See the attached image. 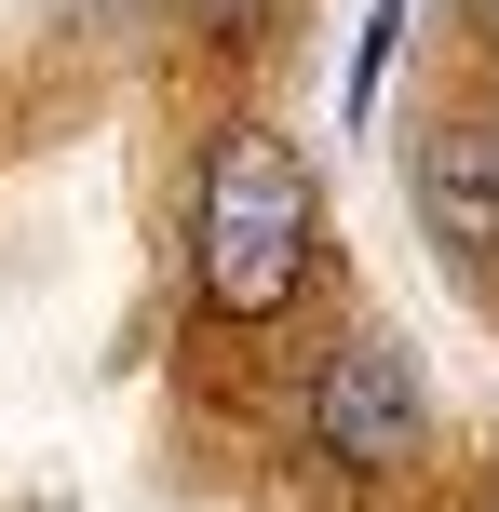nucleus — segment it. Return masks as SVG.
<instances>
[{
	"mask_svg": "<svg viewBox=\"0 0 499 512\" xmlns=\"http://www.w3.org/2000/svg\"><path fill=\"white\" fill-rule=\"evenodd\" d=\"M324 283V189L270 122H216L203 176H189V297L203 324L270 337L297 297Z\"/></svg>",
	"mask_w": 499,
	"mask_h": 512,
	"instance_id": "1",
	"label": "nucleus"
},
{
	"mask_svg": "<svg viewBox=\"0 0 499 512\" xmlns=\"http://www.w3.org/2000/svg\"><path fill=\"white\" fill-rule=\"evenodd\" d=\"M311 445H324V459H351V472H405V459H432L419 351H405V337H378V324L324 337V364H311Z\"/></svg>",
	"mask_w": 499,
	"mask_h": 512,
	"instance_id": "2",
	"label": "nucleus"
},
{
	"mask_svg": "<svg viewBox=\"0 0 499 512\" xmlns=\"http://www.w3.org/2000/svg\"><path fill=\"white\" fill-rule=\"evenodd\" d=\"M405 189H419V230L499 283V108H432V135L405 149Z\"/></svg>",
	"mask_w": 499,
	"mask_h": 512,
	"instance_id": "3",
	"label": "nucleus"
},
{
	"mask_svg": "<svg viewBox=\"0 0 499 512\" xmlns=\"http://www.w3.org/2000/svg\"><path fill=\"white\" fill-rule=\"evenodd\" d=\"M486 27H499V0H486Z\"/></svg>",
	"mask_w": 499,
	"mask_h": 512,
	"instance_id": "4",
	"label": "nucleus"
},
{
	"mask_svg": "<svg viewBox=\"0 0 499 512\" xmlns=\"http://www.w3.org/2000/svg\"><path fill=\"white\" fill-rule=\"evenodd\" d=\"M486 512H499V499H486Z\"/></svg>",
	"mask_w": 499,
	"mask_h": 512,
	"instance_id": "5",
	"label": "nucleus"
}]
</instances>
